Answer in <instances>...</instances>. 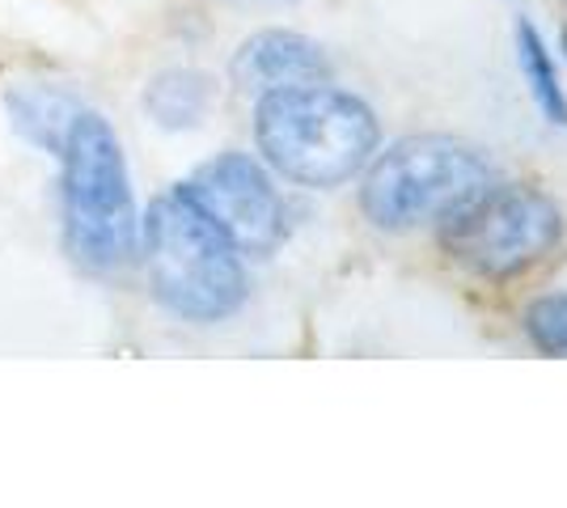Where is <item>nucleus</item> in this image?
Wrapping results in <instances>:
<instances>
[{
	"mask_svg": "<svg viewBox=\"0 0 567 508\" xmlns=\"http://www.w3.org/2000/svg\"><path fill=\"white\" fill-rule=\"evenodd\" d=\"M255 136L267 166L301 187H339L373 162L378 115L348 90L292 85L259 97Z\"/></svg>",
	"mask_w": 567,
	"mask_h": 508,
	"instance_id": "obj_1",
	"label": "nucleus"
},
{
	"mask_svg": "<svg viewBox=\"0 0 567 508\" xmlns=\"http://www.w3.org/2000/svg\"><path fill=\"white\" fill-rule=\"evenodd\" d=\"M144 259L157 301L187 322H220L246 301L237 246L204 217L183 187L157 195L144 217Z\"/></svg>",
	"mask_w": 567,
	"mask_h": 508,
	"instance_id": "obj_2",
	"label": "nucleus"
},
{
	"mask_svg": "<svg viewBox=\"0 0 567 508\" xmlns=\"http://www.w3.org/2000/svg\"><path fill=\"white\" fill-rule=\"evenodd\" d=\"M60 157H64V242L72 259L90 271H115L136 255L141 238L132 178L115 127L94 111H81Z\"/></svg>",
	"mask_w": 567,
	"mask_h": 508,
	"instance_id": "obj_3",
	"label": "nucleus"
},
{
	"mask_svg": "<svg viewBox=\"0 0 567 508\" xmlns=\"http://www.w3.org/2000/svg\"><path fill=\"white\" fill-rule=\"evenodd\" d=\"M492 187V166L453 136H406L364 174L360 208L378 229L411 234L453 217Z\"/></svg>",
	"mask_w": 567,
	"mask_h": 508,
	"instance_id": "obj_4",
	"label": "nucleus"
},
{
	"mask_svg": "<svg viewBox=\"0 0 567 508\" xmlns=\"http://www.w3.org/2000/svg\"><path fill=\"white\" fill-rule=\"evenodd\" d=\"M564 234L559 208L534 187H487L466 208L441 220V242L462 267L487 280H508L534 267Z\"/></svg>",
	"mask_w": 567,
	"mask_h": 508,
	"instance_id": "obj_5",
	"label": "nucleus"
},
{
	"mask_svg": "<svg viewBox=\"0 0 567 508\" xmlns=\"http://www.w3.org/2000/svg\"><path fill=\"white\" fill-rule=\"evenodd\" d=\"M183 191L237 246V255H271L284 242V199L255 157L220 153L190 174Z\"/></svg>",
	"mask_w": 567,
	"mask_h": 508,
	"instance_id": "obj_6",
	"label": "nucleus"
},
{
	"mask_svg": "<svg viewBox=\"0 0 567 508\" xmlns=\"http://www.w3.org/2000/svg\"><path fill=\"white\" fill-rule=\"evenodd\" d=\"M234 81L246 94H276L292 85H322L331 81V60L306 34L292 30H262L250 34L234 55Z\"/></svg>",
	"mask_w": 567,
	"mask_h": 508,
	"instance_id": "obj_7",
	"label": "nucleus"
},
{
	"mask_svg": "<svg viewBox=\"0 0 567 508\" xmlns=\"http://www.w3.org/2000/svg\"><path fill=\"white\" fill-rule=\"evenodd\" d=\"M81 106L69 90L60 85H18L9 94V120L22 132L30 145L48 148L60 157V148L69 141V127L76 123Z\"/></svg>",
	"mask_w": 567,
	"mask_h": 508,
	"instance_id": "obj_8",
	"label": "nucleus"
},
{
	"mask_svg": "<svg viewBox=\"0 0 567 508\" xmlns=\"http://www.w3.org/2000/svg\"><path fill=\"white\" fill-rule=\"evenodd\" d=\"M513 39H517V64L525 85H529L534 106L543 111L546 123L567 127V94H564V81H559V69H555V51L546 48L543 30L529 22V18H517Z\"/></svg>",
	"mask_w": 567,
	"mask_h": 508,
	"instance_id": "obj_9",
	"label": "nucleus"
},
{
	"mask_svg": "<svg viewBox=\"0 0 567 508\" xmlns=\"http://www.w3.org/2000/svg\"><path fill=\"white\" fill-rule=\"evenodd\" d=\"M208 106H213V81L204 73H190V69L162 73L148 85V94H144V111L162 127H169V132L199 127V120L208 115Z\"/></svg>",
	"mask_w": 567,
	"mask_h": 508,
	"instance_id": "obj_10",
	"label": "nucleus"
},
{
	"mask_svg": "<svg viewBox=\"0 0 567 508\" xmlns=\"http://www.w3.org/2000/svg\"><path fill=\"white\" fill-rule=\"evenodd\" d=\"M525 335L534 339V348H543L550 356H567V292L538 297L525 310Z\"/></svg>",
	"mask_w": 567,
	"mask_h": 508,
	"instance_id": "obj_11",
	"label": "nucleus"
},
{
	"mask_svg": "<svg viewBox=\"0 0 567 508\" xmlns=\"http://www.w3.org/2000/svg\"><path fill=\"white\" fill-rule=\"evenodd\" d=\"M259 4H284V0H259Z\"/></svg>",
	"mask_w": 567,
	"mask_h": 508,
	"instance_id": "obj_12",
	"label": "nucleus"
},
{
	"mask_svg": "<svg viewBox=\"0 0 567 508\" xmlns=\"http://www.w3.org/2000/svg\"><path fill=\"white\" fill-rule=\"evenodd\" d=\"M564 51H567V30H564Z\"/></svg>",
	"mask_w": 567,
	"mask_h": 508,
	"instance_id": "obj_13",
	"label": "nucleus"
}]
</instances>
